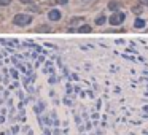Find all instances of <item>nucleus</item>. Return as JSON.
<instances>
[{
    "mask_svg": "<svg viewBox=\"0 0 148 135\" xmlns=\"http://www.w3.org/2000/svg\"><path fill=\"white\" fill-rule=\"evenodd\" d=\"M13 22L16 26H27L32 22V16H29V14H16Z\"/></svg>",
    "mask_w": 148,
    "mask_h": 135,
    "instance_id": "1",
    "label": "nucleus"
},
{
    "mask_svg": "<svg viewBox=\"0 0 148 135\" xmlns=\"http://www.w3.org/2000/svg\"><path fill=\"white\" fill-rule=\"evenodd\" d=\"M123 21H124V14L123 13H113L112 17H110V24H113V26L121 24Z\"/></svg>",
    "mask_w": 148,
    "mask_h": 135,
    "instance_id": "2",
    "label": "nucleus"
},
{
    "mask_svg": "<svg viewBox=\"0 0 148 135\" xmlns=\"http://www.w3.org/2000/svg\"><path fill=\"white\" fill-rule=\"evenodd\" d=\"M48 17L51 19V21H59V19H61V11L51 10V11H49V14H48Z\"/></svg>",
    "mask_w": 148,
    "mask_h": 135,
    "instance_id": "3",
    "label": "nucleus"
},
{
    "mask_svg": "<svg viewBox=\"0 0 148 135\" xmlns=\"http://www.w3.org/2000/svg\"><path fill=\"white\" fill-rule=\"evenodd\" d=\"M80 34H88V32H91V27L89 26H81V27L78 29Z\"/></svg>",
    "mask_w": 148,
    "mask_h": 135,
    "instance_id": "4",
    "label": "nucleus"
},
{
    "mask_svg": "<svg viewBox=\"0 0 148 135\" xmlns=\"http://www.w3.org/2000/svg\"><path fill=\"white\" fill-rule=\"evenodd\" d=\"M135 27H137V29H142V27H143V26H145V21H143V19H140V17H139V19H135Z\"/></svg>",
    "mask_w": 148,
    "mask_h": 135,
    "instance_id": "5",
    "label": "nucleus"
},
{
    "mask_svg": "<svg viewBox=\"0 0 148 135\" xmlns=\"http://www.w3.org/2000/svg\"><path fill=\"white\" fill-rule=\"evenodd\" d=\"M105 21H107V19H105V16H99V17L96 19V24H97V26H102Z\"/></svg>",
    "mask_w": 148,
    "mask_h": 135,
    "instance_id": "6",
    "label": "nucleus"
},
{
    "mask_svg": "<svg viewBox=\"0 0 148 135\" xmlns=\"http://www.w3.org/2000/svg\"><path fill=\"white\" fill-rule=\"evenodd\" d=\"M118 7H120V5H118L116 2H110V5H108V8H110V10H116Z\"/></svg>",
    "mask_w": 148,
    "mask_h": 135,
    "instance_id": "7",
    "label": "nucleus"
},
{
    "mask_svg": "<svg viewBox=\"0 0 148 135\" xmlns=\"http://www.w3.org/2000/svg\"><path fill=\"white\" fill-rule=\"evenodd\" d=\"M11 3V0H0V7H7Z\"/></svg>",
    "mask_w": 148,
    "mask_h": 135,
    "instance_id": "8",
    "label": "nucleus"
},
{
    "mask_svg": "<svg viewBox=\"0 0 148 135\" xmlns=\"http://www.w3.org/2000/svg\"><path fill=\"white\" fill-rule=\"evenodd\" d=\"M56 2H57L59 5H66L67 2H69V0H56Z\"/></svg>",
    "mask_w": 148,
    "mask_h": 135,
    "instance_id": "9",
    "label": "nucleus"
}]
</instances>
